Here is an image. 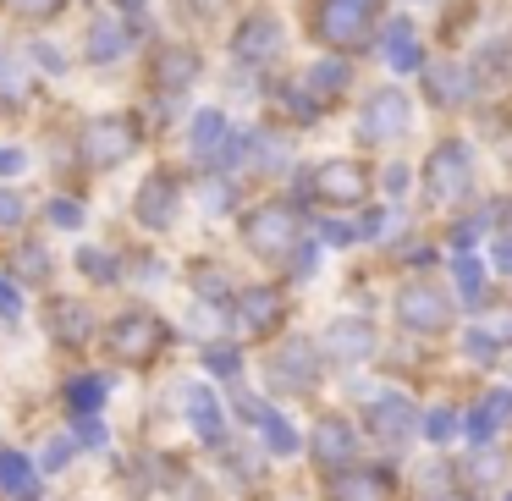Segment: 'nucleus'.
<instances>
[{"label":"nucleus","instance_id":"f257e3e1","mask_svg":"<svg viewBox=\"0 0 512 501\" xmlns=\"http://www.w3.org/2000/svg\"><path fill=\"white\" fill-rule=\"evenodd\" d=\"M347 122H353V149L364 155H413V149L430 138V116H424L419 94L408 78H369L364 89L347 105Z\"/></svg>","mask_w":512,"mask_h":501},{"label":"nucleus","instance_id":"f8f14e48","mask_svg":"<svg viewBox=\"0 0 512 501\" xmlns=\"http://www.w3.org/2000/svg\"><path fill=\"white\" fill-rule=\"evenodd\" d=\"M160 342H166V325L155 320V314H122L111 331V347L122 358H155Z\"/></svg>","mask_w":512,"mask_h":501},{"label":"nucleus","instance_id":"bb28decb","mask_svg":"<svg viewBox=\"0 0 512 501\" xmlns=\"http://www.w3.org/2000/svg\"><path fill=\"white\" fill-rule=\"evenodd\" d=\"M67 0H17V12H28V17H39V12H61Z\"/></svg>","mask_w":512,"mask_h":501},{"label":"nucleus","instance_id":"ddd939ff","mask_svg":"<svg viewBox=\"0 0 512 501\" xmlns=\"http://www.w3.org/2000/svg\"><path fill=\"white\" fill-rule=\"evenodd\" d=\"M232 122H226L221 111H199L193 116V155H199V166H226V149H232Z\"/></svg>","mask_w":512,"mask_h":501},{"label":"nucleus","instance_id":"0eeeda50","mask_svg":"<svg viewBox=\"0 0 512 501\" xmlns=\"http://www.w3.org/2000/svg\"><path fill=\"white\" fill-rule=\"evenodd\" d=\"M287 56V23L276 12H248L243 23L232 28V61L248 72H270Z\"/></svg>","mask_w":512,"mask_h":501},{"label":"nucleus","instance_id":"5701e85b","mask_svg":"<svg viewBox=\"0 0 512 501\" xmlns=\"http://www.w3.org/2000/svg\"><path fill=\"white\" fill-rule=\"evenodd\" d=\"M265 435H270V441H276V452H292V430H287V424L276 419V413H265Z\"/></svg>","mask_w":512,"mask_h":501},{"label":"nucleus","instance_id":"412c9836","mask_svg":"<svg viewBox=\"0 0 512 501\" xmlns=\"http://www.w3.org/2000/svg\"><path fill=\"white\" fill-rule=\"evenodd\" d=\"M78 265H83V276H94V281H111V276H116L105 254H78Z\"/></svg>","mask_w":512,"mask_h":501},{"label":"nucleus","instance_id":"b1692460","mask_svg":"<svg viewBox=\"0 0 512 501\" xmlns=\"http://www.w3.org/2000/svg\"><path fill=\"white\" fill-rule=\"evenodd\" d=\"M0 314L12 320V314H23V292L12 287V281H0Z\"/></svg>","mask_w":512,"mask_h":501},{"label":"nucleus","instance_id":"39448f33","mask_svg":"<svg viewBox=\"0 0 512 501\" xmlns=\"http://www.w3.org/2000/svg\"><path fill=\"white\" fill-rule=\"evenodd\" d=\"M303 199L325 204V210H364L380 193V160L364 155V149H342V155H325L303 171L298 182Z\"/></svg>","mask_w":512,"mask_h":501},{"label":"nucleus","instance_id":"f3484780","mask_svg":"<svg viewBox=\"0 0 512 501\" xmlns=\"http://www.w3.org/2000/svg\"><path fill=\"white\" fill-rule=\"evenodd\" d=\"M122 50H127L122 28L100 23V28H94V34H89V56H94V61H116V56H122Z\"/></svg>","mask_w":512,"mask_h":501},{"label":"nucleus","instance_id":"4468645a","mask_svg":"<svg viewBox=\"0 0 512 501\" xmlns=\"http://www.w3.org/2000/svg\"><path fill=\"white\" fill-rule=\"evenodd\" d=\"M0 485L12 490V501H34V468H28V457L17 452H0Z\"/></svg>","mask_w":512,"mask_h":501},{"label":"nucleus","instance_id":"9d476101","mask_svg":"<svg viewBox=\"0 0 512 501\" xmlns=\"http://www.w3.org/2000/svg\"><path fill=\"white\" fill-rule=\"evenodd\" d=\"M149 78H155L160 94H188L193 83L204 78V56H199V50H188V45H166V50H155Z\"/></svg>","mask_w":512,"mask_h":501},{"label":"nucleus","instance_id":"2eb2a0df","mask_svg":"<svg viewBox=\"0 0 512 501\" xmlns=\"http://www.w3.org/2000/svg\"><path fill=\"white\" fill-rule=\"evenodd\" d=\"M243 325L248 331H265V325H276V309H281V298L276 292H265V287H254V292H243Z\"/></svg>","mask_w":512,"mask_h":501},{"label":"nucleus","instance_id":"393cba45","mask_svg":"<svg viewBox=\"0 0 512 501\" xmlns=\"http://www.w3.org/2000/svg\"><path fill=\"white\" fill-rule=\"evenodd\" d=\"M23 221V199L17 193H0V226H17Z\"/></svg>","mask_w":512,"mask_h":501},{"label":"nucleus","instance_id":"7ed1b4c3","mask_svg":"<svg viewBox=\"0 0 512 501\" xmlns=\"http://www.w3.org/2000/svg\"><path fill=\"white\" fill-rule=\"evenodd\" d=\"M397 0H303V39L325 56L369 61Z\"/></svg>","mask_w":512,"mask_h":501},{"label":"nucleus","instance_id":"a211bd4d","mask_svg":"<svg viewBox=\"0 0 512 501\" xmlns=\"http://www.w3.org/2000/svg\"><path fill=\"white\" fill-rule=\"evenodd\" d=\"M56 336H67V342H83V336H89V314H83L78 303H61V309H56Z\"/></svg>","mask_w":512,"mask_h":501},{"label":"nucleus","instance_id":"cd10ccee","mask_svg":"<svg viewBox=\"0 0 512 501\" xmlns=\"http://www.w3.org/2000/svg\"><path fill=\"white\" fill-rule=\"evenodd\" d=\"M67 457H72V446H67V441H56V446H50V457H45V468H61Z\"/></svg>","mask_w":512,"mask_h":501},{"label":"nucleus","instance_id":"20e7f679","mask_svg":"<svg viewBox=\"0 0 512 501\" xmlns=\"http://www.w3.org/2000/svg\"><path fill=\"white\" fill-rule=\"evenodd\" d=\"M413 94H419L430 127H441V122H474V111L485 105V100H479L474 72H468V61H463V50H430V61L413 72Z\"/></svg>","mask_w":512,"mask_h":501},{"label":"nucleus","instance_id":"c85d7f7f","mask_svg":"<svg viewBox=\"0 0 512 501\" xmlns=\"http://www.w3.org/2000/svg\"><path fill=\"white\" fill-rule=\"evenodd\" d=\"M122 6H127V12H138V6H144V0H122Z\"/></svg>","mask_w":512,"mask_h":501},{"label":"nucleus","instance_id":"a878e982","mask_svg":"<svg viewBox=\"0 0 512 501\" xmlns=\"http://www.w3.org/2000/svg\"><path fill=\"white\" fill-rule=\"evenodd\" d=\"M23 166H28V155H23V149H0V177H17Z\"/></svg>","mask_w":512,"mask_h":501},{"label":"nucleus","instance_id":"1a4fd4ad","mask_svg":"<svg viewBox=\"0 0 512 501\" xmlns=\"http://www.w3.org/2000/svg\"><path fill=\"white\" fill-rule=\"evenodd\" d=\"M397 314H402V325H413V331H441L446 314H452V303H446V287L435 276H419V281H408V287L397 292Z\"/></svg>","mask_w":512,"mask_h":501},{"label":"nucleus","instance_id":"6ab92c4d","mask_svg":"<svg viewBox=\"0 0 512 501\" xmlns=\"http://www.w3.org/2000/svg\"><path fill=\"white\" fill-rule=\"evenodd\" d=\"M67 397H72V408H78V413H94V408H100V397H105V380H72Z\"/></svg>","mask_w":512,"mask_h":501},{"label":"nucleus","instance_id":"6e6552de","mask_svg":"<svg viewBox=\"0 0 512 501\" xmlns=\"http://www.w3.org/2000/svg\"><path fill=\"white\" fill-rule=\"evenodd\" d=\"M133 149H138V122L133 116H94L89 133H83V160H89L94 171L122 166Z\"/></svg>","mask_w":512,"mask_h":501},{"label":"nucleus","instance_id":"9b49d317","mask_svg":"<svg viewBox=\"0 0 512 501\" xmlns=\"http://www.w3.org/2000/svg\"><path fill=\"white\" fill-rule=\"evenodd\" d=\"M177 182L166 177V171H155V177L144 182V188H138V199H133V215L138 221L149 226V232H166L171 221H177Z\"/></svg>","mask_w":512,"mask_h":501},{"label":"nucleus","instance_id":"423d86ee","mask_svg":"<svg viewBox=\"0 0 512 501\" xmlns=\"http://www.w3.org/2000/svg\"><path fill=\"white\" fill-rule=\"evenodd\" d=\"M243 243H248V254L270 259V265H276V259H292L303 243V210L292 199L254 204V210L243 215Z\"/></svg>","mask_w":512,"mask_h":501},{"label":"nucleus","instance_id":"aec40b11","mask_svg":"<svg viewBox=\"0 0 512 501\" xmlns=\"http://www.w3.org/2000/svg\"><path fill=\"white\" fill-rule=\"evenodd\" d=\"M45 215L61 226V232H72V226H83V210H78L72 199H50V210H45Z\"/></svg>","mask_w":512,"mask_h":501},{"label":"nucleus","instance_id":"4be33fe9","mask_svg":"<svg viewBox=\"0 0 512 501\" xmlns=\"http://www.w3.org/2000/svg\"><path fill=\"white\" fill-rule=\"evenodd\" d=\"M17 265H23L17 276H45V265H50V259L39 254V248H17Z\"/></svg>","mask_w":512,"mask_h":501},{"label":"nucleus","instance_id":"dca6fc26","mask_svg":"<svg viewBox=\"0 0 512 501\" xmlns=\"http://www.w3.org/2000/svg\"><path fill=\"white\" fill-rule=\"evenodd\" d=\"M188 413H193V424H199V430L210 435V441L221 435V413H215L210 391H199V386H193V391H188Z\"/></svg>","mask_w":512,"mask_h":501},{"label":"nucleus","instance_id":"f03ea898","mask_svg":"<svg viewBox=\"0 0 512 501\" xmlns=\"http://www.w3.org/2000/svg\"><path fill=\"white\" fill-rule=\"evenodd\" d=\"M413 193L435 210H463L479 193V144L468 122H441L430 127L419 149H413Z\"/></svg>","mask_w":512,"mask_h":501}]
</instances>
